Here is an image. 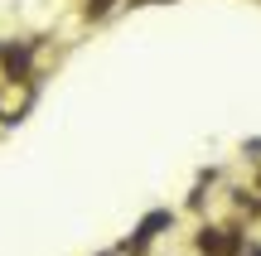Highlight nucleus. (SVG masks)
<instances>
[{
  "label": "nucleus",
  "mask_w": 261,
  "mask_h": 256,
  "mask_svg": "<svg viewBox=\"0 0 261 256\" xmlns=\"http://www.w3.org/2000/svg\"><path fill=\"white\" fill-rule=\"evenodd\" d=\"M107 256H116V251H107Z\"/></svg>",
  "instance_id": "obj_3"
},
{
  "label": "nucleus",
  "mask_w": 261,
  "mask_h": 256,
  "mask_svg": "<svg viewBox=\"0 0 261 256\" xmlns=\"http://www.w3.org/2000/svg\"><path fill=\"white\" fill-rule=\"evenodd\" d=\"M29 106V87H19L15 92V82L0 92V121H19V111Z\"/></svg>",
  "instance_id": "obj_1"
},
{
  "label": "nucleus",
  "mask_w": 261,
  "mask_h": 256,
  "mask_svg": "<svg viewBox=\"0 0 261 256\" xmlns=\"http://www.w3.org/2000/svg\"><path fill=\"white\" fill-rule=\"evenodd\" d=\"M242 256H261V247H247V251H242Z\"/></svg>",
  "instance_id": "obj_2"
}]
</instances>
